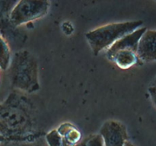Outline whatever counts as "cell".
<instances>
[{
	"instance_id": "obj_1",
	"label": "cell",
	"mask_w": 156,
	"mask_h": 146,
	"mask_svg": "<svg viewBox=\"0 0 156 146\" xmlns=\"http://www.w3.org/2000/svg\"><path fill=\"white\" fill-rule=\"evenodd\" d=\"M143 21L112 23L101 26L85 33V37L95 56L101 50L111 47L114 43L140 28Z\"/></svg>"
},
{
	"instance_id": "obj_2",
	"label": "cell",
	"mask_w": 156,
	"mask_h": 146,
	"mask_svg": "<svg viewBox=\"0 0 156 146\" xmlns=\"http://www.w3.org/2000/svg\"><path fill=\"white\" fill-rule=\"evenodd\" d=\"M11 78L13 86L27 92L39 89L37 63L27 51L15 53L11 65Z\"/></svg>"
},
{
	"instance_id": "obj_3",
	"label": "cell",
	"mask_w": 156,
	"mask_h": 146,
	"mask_svg": "<svg viewBox=\"0 0 156 146\" xmlns=\"http://www.w3.org/2000/svg\"><path fill=\"white\" fill-rule=\"evenodd\" d=\"M50 8L47 0H21L17 2L11 11L9 19L15 27L45 16Z\"/></svg>"
},
{
	"instance_id": "obj_4",
	"label": "cell",
	"mask_w": 156,
	"mask_h": 146,
	"mask_svg": "<svg viewBox=\"0 0 156 146\" xmlns=\"http://www.w3.org/2000/svg\"><path fill=\"white\" fill-rule=\"evenodd\" d=\"M100 135L105 146H123L128 141V135L124 125L115 120H108L101 126Z\"/></svg>"
},
{
	"instance_id": "obj_5",
	"label": "cell",
	"mask_w": 156,
	"mask_h": 146,
	"mask_svg": "<svg viewBox=\"0 0 156 146\" xmlns=\"http://www.w3.org/2000/svg\"><path fill=\"white\" fill-rule=\"evenodd\" d=\"M146 30V27H140L114 43L107 50V56L108 59L111 60L114 55L120 50H130L136 53L139 41Z\"/></svg>"
},
{
	"instance_id": "obj_6",
	"label": "cell",
	"mask_w": 156,
	"mask_h": 146,
	"mask_svg": "<svg viewBox=\"0 0 156 146\" xmlns=\"http://www.w3.org/2000/svg\"><path fill=\"white\" fill-rule=\"evenodd\" d=\"M136 56L144 62L156 61V30H146L143 33L139 41Z\"/></svg>"
},
{
	"instance_id": "obj_7",
	"label": "cell",
	"mask_w": 156,
	"mask_h": 146,
	"mask_svg": "<svg viewBox=\"0 0 156 146\" xmlns=\"http://www.w3.org/2000/svg\"><path fill=\"white\" fill-rule=\"evenodd\" d=\"M62 137V146H76L81 141V132L70 123H63L56 129Z\"/></svg>"
},
{
	"instance_id": "obj_8",
	"label": "cell",
	"mask_w": 156,
	"mask_h": 146,
	"mask_svg": "<svg viewBox=\"0 0 156 146\" xmlns=\"http://www.w3.org/2000/svg\"><path fill=\"white\" fill-rule=\"evenodd\" d=\"M136 53L130 50H120L117 52L111 61H114L116 65L120 68L126 69L133 66L138 62Z\"/></svg>"
},
{
	"instance_id": "obj_9",
	"label": "cell",
	"mask_w": 156,
	"mask_h": 146,
	"mask_svg": "<svg viewBox=\"0 0 156 146\" xmlns=\"http://www.w3.org/2000/svg\"><path fill=\"white\" fill-rule=\"evenodd\" d=\"M11 62V51L7 42L0 35V68L6 70Z\"/></svg>"
},
{
	"instance_id": "obj_10",
	"label": "cell",
	"mask_w": 156,
	"mask_h": 146,
	"mask_svg": "<svg viewBox=\"0 0 156 146\" xmlns=\"http://www.w3.org/2000/svg\"><path fill=\"white\" fill-rule=\"evenodd\" d=\"M49 146H62V137L56 129L50 131L46 136Z\"/></svg>"
},
{
	"instance_id": "obj_11",
	"label": "cell",
	"mask_w": 156,
	"mask_h": 146,
	"mask_svg": "<svg viewBox=\"0 0 156 146\" xmlns=\"http://www.w3.org/2000/svg\"><path fill=\"white\" fill-rule=\"evenodd\" d=\"M86 146H104L103 138L101 135H95L86 138Z\"/></svg>"
},
{
	"instance_id": "obj_12",
	"label": "cell",
	"mask_w": 156,
	"mask_h": 146,
	"mask_svg": "<svg viewBox=\"0 0 156 146\" xmlns=\"http://www.w3.org/2000/svg\"><path fill=\"white\" fill-rule=\"evenodd\" d=\"M149 93L151 96L152 102L156 106V86H152L149 88Z\"/></svg>"
},
{
	"instance_id": "obj_13",
	"label": "cell",
	"mask_w": 156,
	"mask_h": 146,
	"mask_svg": "<svg viewBox=\"0 0 156 146\" xmlns=\"http://www.w3.org/2000/svg\"><path fill=\"white\" fill-rule=\"evenodd\" d=\"M76 146H86V139L81 141L80 142L78 143Z\"/></svg>"
},
{
	"instance_id": "obj_14",
	"label": "cell",
	"mask_w": 156,
	"mask_h": 146,
	"mask_svg": "<svg viewBox=\"0 0 156 146\" xmlns=\"http://www.w3.org/2000/svg\"><path fill=\"white\" fill-rule=\"evenodd\" d=\"M123 146H135V145H134L133 144H132V143H131L130 141H126V142H125L124 145H123Z\"/></svg>"
},
{
	"instance_id": "obj_15",
	"label": "cell",
	"mask_w": 156,
	"mask_h": 146,
	"mask_svg": "<svg viewBox=\"0 0 156 146\" xmlns=\"http://www.w3.org/2000/svg\"><path fill=\"white\" fill-rule=\"evenodd\" d=\"M154 86H156V82L155 83V85H154Z\"/></svg>"
}]
</instances>
